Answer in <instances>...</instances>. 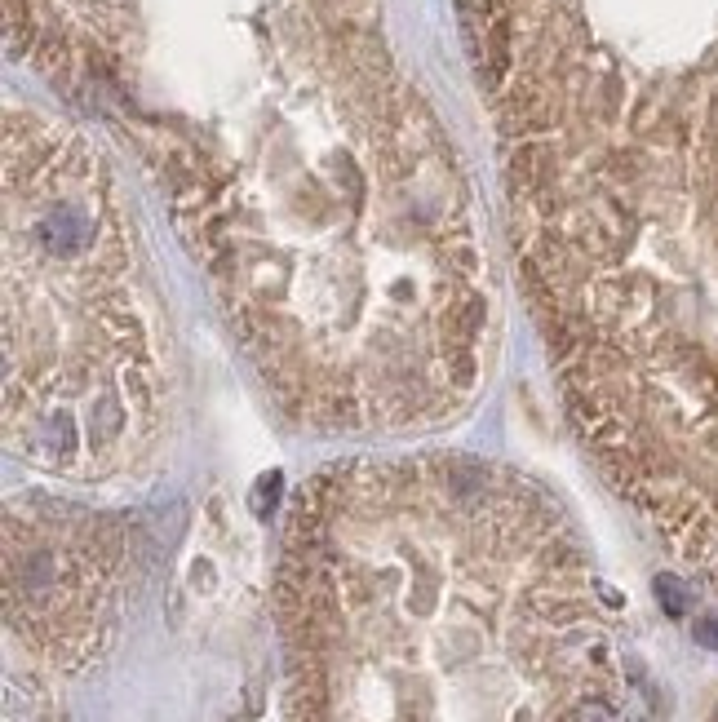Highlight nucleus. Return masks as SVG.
I'll return each instance as SVG.
<instances>
[{
  "label": "nucleus",
  "mask_w": 718,
  "mask_h": 722,
  "mask_svg": "<svg viewBox=\"0 0 718 722\" xmlns=\"http://www.w3.org/2000/svg\"><path fill=\"white\" fill-rule=\"evenodd\" d=\"M5 23L160 182L284 417L413 435L475 404L497 284L377 0H5Z\"/></svg>",
  "instance_id": "nucleus-1"
},
{
  "label": "nucleus",
  "mask_w": 718,
  "mask_h": 722,
  "mask_svg": "<svg viewBox=\"0 0 718 722\" xmlns=\"http://www.w3.org/2000/svg\"><path fill=\"white\" fill-rule=\"evenodd\" d=\"M275 616L284 722H625L577 528L484 457L311 474L284 523Z\"/></svg>",
  "instance_id": "nucleus-2"
},
{
  "label": "nucleus",
  "mask_w": 718,
  "mask_h": 722,
  "mask_svg": "<svg viewBox=\"0 0 718 722\" xmlns=\"http://www.w3.org/2000/svg\"><path fill=\"white\" fill-rule=\"evenodd\" d=\"M506 204L572 430L718 590V133L506 173Z\"/></svg>",
  "instance_id": "nucleus-3"
},
{
  "label": "nucleus",
  "mask_w": 718,
  "mask_h": 722,
  "mask_svg": "<svg viewBox=\"0 0 718 722\" xmlns=\"http://www.w3.org/2000/svg\"><path fill=\"white\" fill-rule=\"evenodd\" d=\"M169 337L107 169L36 111L5 116V443L102 483L156 457Z\"/></svg>",
  "instance_id": "nucleus-4"
},
{
  "label": "nucleus",
  "mask_w": 718,
  "mask_h": 722,
  "mask_svg": "<svg viewBox=\"0 0 718 722\" xmlns=\"http://www.w3.org/2000/svg\"><path fill=\"white\" fill-rule=\"evenodd\" d=\"M125 536L94 510L27 501L5 510V616L49 665H89L116 629Z\"/></svg>",
  "instance_id": "nucleus-5"
},
{
  "label": "nucleus",
  "mask_w": 718,
  "mask_h": 722,
  "mask_svg": "<svg viewBox=\"0 0 718 722\" xmlns=\"http://www.w3.org/2000/svg\"><path fill=\"white\" fill-rule=\"evenodd\" d=\"M705 18H710V9L696 0V138H701V133H714V111H718V89H714V111H710L714 45L705 40Z\"/></svg>",
  "instance_id": "nucleus-6"
},
{
  "label": "nucleus",
  "mask_w": 718,
  "mask_h": 722,
  "mask_svg": "<svg viewBox=\"0 0 718 722\" xmlns=\"http://www.w3.org/2000/svg\"><path fill=\"white\" fill-rule=\"evenodd\" d=\"M714 722H718V718H714Z\"/></svg>",
  "instance_id": "nucleus-7"
}]
</instances>
